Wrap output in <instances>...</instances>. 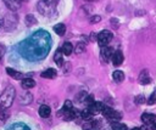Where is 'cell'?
<instances>
[{
    "label": "cell",
    "instance_id": "1",
    "mask_svg": "<svg viewBox=\"0 0 156 130\" xmlns=\"http://www.w3.org/2000/svg\"><path fill=\"white\" fill-rule=\"evenodd\" d=\"M51 47V38L44 29L34 32L21 45L22 55L30 61H39L46 57Z\"/></svg>",
    "mask_w": 156,
    "mask_h": 130
},
{
    "label": "cell",
    "instance_id": "2",
    "mask_svg": "<svg viewBox=\"0 0 156 130\" xmlns=\"http://www.w3.org/2000/svg\"><path fill=\"white\" fill-rule=\"evenodd\" d=\"M15 96H16V90L13 86H7L4 92L0 95V108H9L12 103H13V100H15Z\"/></svg>",
    "mask_w": 156,
    "mask_h": 130
},
{
    "label": "cell",
    "instance_id": "3",
    "mask_svg": "<svg viewBox=\"0 0 156 130\" xmlns=\"http://www.w3.org/2000/svg\"><path fill=\"white\" fill-rule=\"evenodd\" d=\"M112 33L110 32V30H107V29H104V30H101L98 35H96V41H98V44L102 47V46H106L111 40H112Z\"/></svg>",
    "mask_w": 156,
    "mask_h": 130
},
{
    "label": "cell",
    "instance_id": "4",
    "mask_svg": "<svg viewBox=\"0 0 156 130\" xmlns=\"http://www.w3.org/2000/svg\"><path fill=\"white\" fill-rule=\"evenodd\" d=\"M102 114H104V117L105 118H107V119H110V120H115V121H117V120H119L121 118H122V114L118 112V111H115V109H112L111 107H104V109H102V112H101Z\"/></svg>",
    "mask_w": 156,
    "mask_h": 130
},
{
    "label": "cell",
    "instance_id": "5",
    "mask_svg": "<svg viewBox=\"0 0 156 130\" xmlns=\"http://www.w3.org/2000/svg\"><path fill=\"white\" fill-rule=\"evenodd\" d=\"M38 10L40 11V13L41 15H44V16H49L51 12H55V7H52V6H50L48 2H45L44 0H41V1H39L38 2Z\"/></svg>",
    "mask_w": 156,
    "mask_h": 130
},
{
    "label": "cell",
    "instance_id": "6",
    "mask_svg": "<svg viewBox=\"0 0 156 130\" xmlns=\"http://www.w3.org/2000/svg\"><path fill=\"white\" fill-rule=\"evenodd\" d=\"M63 115V118L65 119H67V120H72V119H74V118H77V115H79V113L73 108V107H71V108H67V109H61L60 112H57V115Z\"/></svg>",
    "mask_w": 156,
    "mask_h": 130
},
{
    "label": "cell",
    "instance_id": "7",
    "mask_svg": "<svg viewBox=\"0 0 156 130\" xmlns=\"http://www.w3.org/2000/svg\"><path fill=\"white\" fill-rule=\"evenodd\" d=\"M111 60H112V63H113V66H116V67L121 66V64L123 63V60H124L122 51H119V50L115 51V52L112 53V56H111Z\"/></svg>",
    "mask_w": 156,
    "mask_h": 130
},
{
    "label": "cell",
    "instance_id": "8",
    "mask_svg": "<svg viewBox=\"0 0 156 130\" xmlns=\"http://www.w3.org/2000/svg\"><path fill=\"white\" fill-rule=\"evenodd\" d=\"M112 53H113V50L110 46H107V45L106 46H102V49H101V60L105 61V62H107L111 58Z\"/></svg>",
    "mask_w": 156,
    "mask_h": 130
},
{
    "label": "cell",
    "instance_id": "9",
    "mask_svg": "<svg viewBox=\"0 0 156 130\" xmlns=\"http://www.w3.org/2000/svg\"><path fill=\"white\" fill-rule=\"evenodd\" d=\"M141 120L145 125H152L156 120V115L151 113H143L141 114Z\"/></svg>",
    "mask_w": 156,
    "mask_h": 130
},
{
    "label": "cell",
    "instance_id": "10",
    "mask_svg": "<svg viewBox=\"0 0 156 130\" xmlns=\"http://www.w3.org/2000/svg\"><path fill=\"white\" fill-rule=\"evenodd\" d=\"M83 130H100V123L98 120H88L83 124Z\"/></svg>",
    "mask_w": 156,
    "mask_h": 130
},
{
    "label": "cell",
    "instance_id": "11",
    "mask_svg": "<svg viewBox=\"0 0 156 130\" xmlns=\"http://www.w3.org/2000/svg\"><path fill=\"white\" fill-rule=\"evenodd\" d=\"M104 104L101 102H93L90 106H89V111L91 112V114H98V113H101L102 109H104Z\"/></svg>",
    "mask_w": 156,
    "mask_h": 130
},
{
    "label": "cell",
    "instance_id": "12",
    "mask_svg": "<svg viewBox=\"0 0 156 130\" xmlns=\"http://www.w3.org/2000/svg\"><path fill=\"white\" fill-rule=\"evenodd\" d=\"M54 61H55V63L58 67H62V64H63V52H62L61 49H57L56 50V52L54 55Z\"/></svg>",
    "mask_w": 156,
    "mask_h": 130
},
{
    "label": "cell",
    "instance_id": "13",
    "mask_svg": "<svg viewBox=\"0 0 156 130\" xmlns=\"http://www.w3.org/2000/svg\"><path fill=\"white\" fill-rule=\"evenodd\" d=\"M38 113H39V115H40L41 118H48V117H50V114H51V109H50L49 106L43 104V106L39 107Z\"/></svg>",
    "mask_w": 156,
    "mask_h": 130
},
{
    "label": "cell",
    "instance_id": "14",
    "mask_svg": "<svg viewBox=\"0 0 156 130\" xmlns=\"http://www.w3.org/2000/svg\"><path fill=\"white\" fill-rule=\"evenodd\" d=\"M4 2H5V5H6L10 10H12V11L18 10V7H20V5H21V1H20V0H4Z\"/></svg>",
    "mask_w": 156,
    "mask_h": 130
},
{
    "label": "cell",
    "instance_id": "15",
    "mask_svg": "<svg viewBox=\"0 0 156 130\" xmlns=\"http://www.w3.org/2000/svg\"><path fill=\"white\" fill-rule=\"evenodd\" d=\"M56 75H57V72H56V69H54V68L45 69V70L41 73V77H43V78H46V79H54V78H56Z\"/></svg>",
    "mask_w": 156,
    "mask_h": 130
},
{
    "label": "cell",
    "instance_id": "16",
    "mask_svg": "<svg viewBox=\"0 0 156 130\" xmlns=\"http://www.w3.org/2000/svg\"><path fill=\"white\" fill-rule=\"evenodd\" d=\"M150 81H151V79H150V77H149V73H147L146 69H144V70L140 73V75H139V83L143 84V85H146V84H149Z\"/></svg>",
    "mask_w": 156,
    "mask_h": 130
},
{
    "label": "cell",
    "instance_id": "17",
    "mask_svg": "<svg viewBox=\"0 0 156 130\" xmlns=\"http://www.w3.org/2000/svg\"><path fill=\"white\" fill-rule=\"evenodd\" d=\"M34 86H35L34 79H32V78H24V79L22 80V87H23V89L29 90V89H32V87H34Z\"/></svg>",
    "mask_w": 156,
    "mask_h": 130
},
{
    "label": "cell",
    "instance_id": "18",
    "mask_svg": "<svg viewBox=\"0 0 156 130\" xmlns=\"http://www.w3.org/2000/svg\"><path fill=\"white\" fill-rule=\"evenodd\" d=\"M54 32H55L57 35L62 36V35H65V33H66V26H65L63 23H57V24L54 26Z\"/></svg>",
    "mask_w": 156,
    "mask_h": 130
},
{
    "label": "cell",
    "instance_id": "19",
    "mask_svg": "<svg viewBox=\"0 0 156 130\" xmlns=\"http://www.w3.org/2000/svg\"><path fill=\"white\" fill-rule=\"evenodd\" d=\"M61 50H62V52H63V55H65V56H69V55L73 52V45H72L71 43L66 41V43L62 45Z\"/></svg>",
    "mask_w": 156,
    "mask_h": 130
},
{
    "label": "cell",
    "instance_id": "20",
    "mask_svg": "<svg viewBox=\"0 0 156 130\" xmlns=\"http://www.w3.org/2000/svg\"><path fill=\"white\" fill-rule=\"evenodd\" d=\"M7 130H30L29 126H27L23 123H15L7 128Z\"/></svg>",
    "mask_w": 156,
    "mask_h": 130
},
{
    "label": "cell",
    "instance_id": "21",
    "mask_svg": "<svg viewBox=\"0 0 156 130\" xmlns=\"http://www.w3.org/2000/svg\"><path fill=\"white\" fill-rule=\"evenodd\" d=\"M6 73H7L10 77H12L13 79H22V78L24 77L22 73H20V72L15 70L13 68H6Z\"/></svg>",
    "mask_w": 156,
    "mask_h": 130
},
{
    "label": "cell",
    "instance_id": "22",
    "mask_svg": "<svg viewBox=\"0 0 156 130\" xmlns=\"http://www.w3.org/2000/svg\"><path fill=\"white\" fill-rule=\"evenodd\" d=\"M32 100H33V96H32V94H29L28 91L24 92V94L21 96V103H22V104H28V103L32 102Z\"/></svg>",
    "mask_w": 156,
    "mask_h": 130
},
{
    "label": "cell",
    "instance_id": "23",
    "mask_svg": "<svg viewBox=\"0 0 156 130\" xmlns=\"http://www.w3.org/2000/svg\"><path fill=\"white\" fill-rule=\"evenodd\" d=\"M112 78L115 79V81L117 83H121L124 80V73L122 70H115L113 74H112Z\"/></svg>",
    "mask_w": 156,
    "mask_h": 130
},
{
    "label": "cell",
    "instance_id": "24",
    "mask_svg": "<svg viewBox=\"0 0 156 130\" xmlns=\"http://www.w3.org/2000/svg\"><path fill=\"white\" fill-rule=\"evenodd\" d=\"M111 128L112 130H128L126 124H122L119 121H112L111 123Z\"/></svg>",
    "mask_w": 156,
    "mask_h": 130
},
{
    "label": "cell",
    "instance_id": "25",
    "mask_svg": "<svg viewBox=\"0 0 156 130\" xmlns=\"http://www.w3.org/2000/svg\"><path fill=\"white\" fill-rule=\"evenodd\" d=\"M91 115L93 114H91V112L89 109H83V111L79 112V117L83 118V119H85V120H89L91 118Z\"/></svg>",
    "mask_w": 156,
    "mask_h": 130
},
{
    "label": "cell",
    "instance_id": "26",
    "mask_svg": "<svg viewBox=\"0 0 156 130\" xmlns=\"http://www.w3.org/2000/svg\"><path fill=\"white\" fill-rule=\"evenodd\" d=\"M9 117H10V113H9L7 108H0V120L5 121V120H7Z\"/></svg>",
    "mask_w": 156,
    "mask_h": 130
},
{
    "label": "cell",
    "instance_id": "27",
    "mask_svg": "<svg viewBox=\"0 0 156 130\" xmlns=\"http://www.w3.org/2000/svg\"><path fill=\"white\" fill-rule=\"evenodd\" d=\"M24 21H26V24L27 26H33V24L37 23V19H35V17L33 15H27Z\"/></svg>",
    "mask_w": 156,
    "mask_h": 130
},
{
    "label": "cell",
    "instance_id": "28",
    "mask_svg": "<svg viewBox=\"0 0 156 130\" xmlns=\"http://www.w3.org/2000/svg\"><path fill=\"white\" fill-rule=\"evenodd\" d=\"M84 50H85V44L84 43H78L77 46H76V52L82 53V52H84Z\"/></svg>",
    "mask_w": 156,
    "mask_h": 130
},
{
    "label": "cell",
    "instance_id": "29",
    "mask_svg": "<svg viewBox=\"0 0 156 130\" xmlns=\"http://www.w3.org/2000/svg\"><path fill=\"white\" fill-rule=\"evenodd\" d=\"M83 102H84V103H85V104L89 107V106H90V104L94 102V97H93V95H87Z\"/></svg>",
    "mask_w": 156,
    "mask_h": 130
},
{
    "label": "cell",
    "instance_id": "30",
    "mask_svg": "<svg viewBox=\"0 0 156 130\" xmlns=\"http://www.w3.org/2000/svg\"><path fill=\"white\" fill-rule=\"evenodd\" d=\"M147 103H149V104H154V103H156V89H155V90H154V92L151 94V96H150V98H149Z\"/></svg>",
    "mask_w": 156,
    "mask_h": 130
},
{
    "label": "cell",
    "instance_id": "31",
    "mask_svg": "<svg viewBox=\"0 0 156 130\" xmlns=\"http://www.w3.org/2000/svg\"><path fill=\"white\" fill-rule=\"evenodd\" d=\"M144 102H145V97L143 95H139V96L135 97V103L136 104H143Z\"/></svg>",
    "mask_w": 156,
    "mask_h": 130
},
{
    "label": "cell",
    "instance_id": "32",
    "mask_svg": "<svg viewBox=\"0 0 156 130\" xmlns=\"http://www.w3.org/2000/svg\"><path fill=\"white\" fill-rule=\"evenodd\" d=\"M45 2H48L50 6H52V7H55L56 9V6L58 5V0H44Z\"/></svg>",
    "mask_w": 156,
    "mask_h": 130
},
{
    "label": "cell",
    "instance_id": "33",
    "mask_svg": "<svg viewBox=\"0 0 156 130\" xmlns=\"http://www.w3.org/2000/svg\"><path fill=\"white\" fill-rule=\"evenodd\" d=\"M100 21H101V17L98 16V15H95V16H93V17L90 18V23H98V22H100Z\"/></svg>",
    "mask_w": 156,
    "mask_h": 130
},
{
    "label": "cell",
    "instance_id": "34",
    "mask_svg": "<svg viewBox=\"0 0 156 130\" xmlns=\"http://www.w3.org/2000/svg\"><path fill=\"white\" fill-rule=\"evenodd\" d=\"M152 130H156V121L152 124Z\"/></svg>",
    "mask_w": 156,
    "mask_h": 130
},
{
    "label": "cell",
    "instance_id": "35",
    "mask_svg": "<svg viewBox=\"0 0 156 130\" xmlns=\"http://www.w3.org/2000/svg\"><path fill=\"white\" fill-rule=\"evenodd\" d=\"M132 130H141L140 128H134V129H132Z\"/></svg>",
    "mask_w": 156,
    "mask_h": 130
},
{
    "label": "cell",
    "instance_id": "36",
    "mask_svg": "<svg viewBox=\"0 0 156 130\" xmlns=\"http://www.w3.org/2000/svg\"><path fill=\"white\" fill-rule=\"evenodd\" d=\"M1 56H2V50L0 49V57H1Z\"/></svg>",
    "mask_w": 156,
    "mask_h": 130
},
{
    "label": "cell",
    "instance_id": "37",
    "mask_svg": "<svg viewBox=\"0 0 156 130\" xmlns=\"http://www.w3.org/2000/svg\"><path fill=\"white\" fill-rule=\"evenodd\" d=\"M85 1H93V0H85Z\"/></svg>",
    "mask_w": 156,
    "mask_h": 130
},
{
    "label": "cell",
    "instance_id": "38",
    "mask_svg": "<svg viewBox=\"0 0 156 130\" xmlns=\"http://www.w3.org/2000/svg\"><path fill=\"white\" fill-rule=\"evenodd\" d=\"M20 1H24V0H20Z\"/></svg>",
    "mask_w": 156,
    "mask_h": 130
}]
</instances>
